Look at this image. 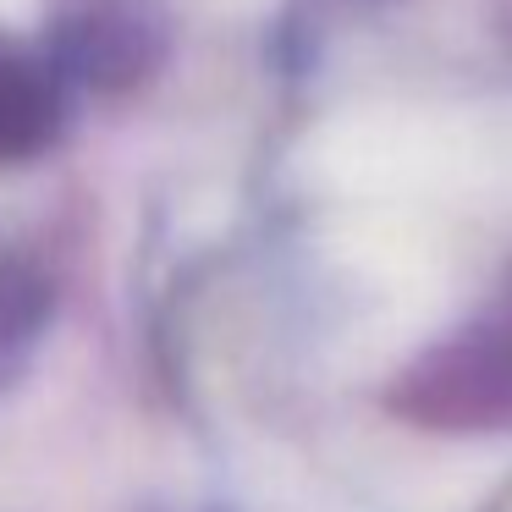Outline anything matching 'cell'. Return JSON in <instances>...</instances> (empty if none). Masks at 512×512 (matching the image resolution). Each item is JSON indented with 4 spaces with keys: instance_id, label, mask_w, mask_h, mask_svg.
Instances as JSON below:
<instances>
[{
    "instance_id": "obj_1",
    "label": "cell",
    "mask_w": 512,
    "mask_h": 512,
    "mask_svg": "<svg viewBox=\"0 0 512 512\" xmlns=\"http://www.w3.org/2000/svg\"><path fill=\"white\" fill-rule=\"evenodd\" d=\"M402 408L441 430H485L512 413V342L507 336H474L446 347L435 364L413 375Z\"/></svg>"
},
{
    "instance_id": "obj_2",
    "label": "cell",
    "mask_w": 512,
    "mask_h": 512,
    "mask_svg": "<svg viewBox=\"0 0 512 512\" xmlns=\"http://www.w3.org/2000/svg\"><path fill=\"white\" fill-rule=\"evenodd\" d=\"M45 116H50L45 89H39L34 78H23L17 67L0 61V155H17V149L39 144Z\"/></svg>"
}]
</instances>
